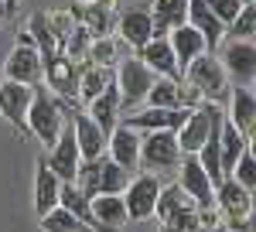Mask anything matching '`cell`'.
<instances>
[{
    "label": "cell",
    "mask_w": 256,
    "mask_h": 232,
    "mask_svg": "<svg viewBox=\"0 0 256 232\" xmlns=\"http://www.w3.org/2000/svg\"><path fill=\"white\" fill-rule=\"evenodd\" d=\"M65 106L55 92H48L44 86H34V96H31V106H28V116H24V130L34 134L41 140V147L48 150L55 140H58L62 126H65Z\"/></svg>",
    "instance_id": "6da1fadb"
},
{
    "label": "cell",
    "mask_w": 256,
    "mask_h": 232,
    "mask_svg": "<svg viewBox=\"0 0 256 232\" xmlns=\"http://www.w3.org/2000/svg\"><path fill=\"white\" fill-rule=\"evenodd\" d=\"M181 147L171 130H154L140 134V154H137V171L144 174H174L181 164Z\"/></svg>",
    "instance_id": "7a4b0ae2"
},
{
    "label": "cell",
    "mask_w": 256,
    "mask_h": 232,
    "mask_svg": "<svg viewBox=\"0 0 256 232\" xmlns=\"http://www.w3.org/2000/svg\"><path fill=\"white\" fill-rule=\"evenodd\" d=\"M154 78L158 76H154L137 55L120 58L116 65H113V86H116V92H120V110L130 113V110L144 106V96H147V89L154 86Z\"/></svg>",
    "instance_id": "3957f363"
},
{
    "label": "cell",
    "mask_w": 256,
    "mask_h": 232,
    "mask_svg": "<svg viewBox=\"0 0 256 232\" xmlns=\"http://www.w3.org/2000/svg\"><path fill=\"white\" fill-rule=\"evenodd\" d=\"M72 184H79L89 198H96V194H123V188L130 184V171H123L120 164H113L102 154L96 160H82Z\"/></svg>",
    "instance_id": "277c9868"
},
{
    "label": "cell",
    "mask_w": 256,
    "mask_h": 232,
    "mask_svg": "<svg viewBox=\"0 0 256 232\" xmlns=\"http://www.w3.org/2000/svg\"><path fill=\"white\" fill-rule=\"evenodd\" d=\"M181 78L192 82L198 92H202L205 102H218V106H222L226 96H229V78H226V72H222L216 52H205V55H198L192 65H184Z\"/></svg>",
    "instance_id": "5b68a950"
},
{
    "label": "cell",
    "mask_w": 256,
    "mask_h": 232,
    "mask_svg": "<svg viewBox=\"0 0 256 232\" xmlns=\"http://www.w3.org/2000/svg\"><path fill=\"white\" fill-rule=\"evenodd\" d=\"M41 72H44L41 52L34 48L31 34L20 28L18 44L10 48V55L4 62V78H7V82H20V86H41Z\"/></svg>",
    "instance_id": "8992f818"
},
{
    "label": "cell",
    "mask_w": 256,
    "mask_h": 232,
    "mask_svg": "<svg viewBox=\"0 0 256 232\" xmlns=\"http://www.w3.org/2000/svg\"><path fill=\"white\" fill-rule=\"evenodd\" d=\"M154 218H158L160 226L192 232V229H195V218H198V205L181 192L178 184H160L158 205H154Z\"/></svg>",
    "instance_id": "52a82bcc"
},
{
    "label": "cell",
    "mask_w": 256,
    "mask_h": 232,
    "mask_svg": "<svg viewBox=\"0 0 256 232\" xmlns=\"http://www.w3.org/2000/svg\"><path fill=\"white\" fill-rule=\"evenodd\" d=\"M160 178L158 174H130V184L123 188V205H126V218L130 222H147L154 218V205H158Z\"/></svg>",
    "instance_id": "ba28073f"
},
{
    "label": "cell",
    "mask_w": 256,
    "mask_h": 232,
    "mask_svg": "<svg viewBox=\"0 0 256 232\" xmlns=\"http://www.w3.org/2000/svg\"><path fill=\"white\" fill-rule=\"evenodd\" d=\"M218 110H222L218 102H202V106H195L192 113L184 116V123L174 130L181 154H198L202 150V144L208 140V130H212V120H216Z\"/></svg>",
    "instance_id": "9c48e42d"
},
{
    "label": "cell",
    "mask_w": 256,
    "mask_h": 232,
    "mask_svg": "<svg viewBox=\"0 0 256 232\" xmlns=\"http://www.w3.org/2000/svg\"><path fill=\"white\" fill-rule=\"evenodd\" d=\"M218 65H222L226 78H232L236 86H250V89H253V78H256V44H253V41L232 38L226 48H222Z\"/></svg>",
    "instance_id": "30bf717a"
},
{
    "label": "cell",
    "mask_w": 256,
    "mask_h": 232,
    "mask_svg": "<svg viewBox=\"0 0 256 232\" xmlns=\"http://www.w3.org/2000/svg\"><path fill=\"white\" fill-rule=\"evenodd\" d=\"M150 38H154V20H150V7H147V4H137V7H130V10L120 14L116 41L130 52V55L140 52Z\"/></svg>",
    "instance_id": "8fae6325"
},
{
    "label": "cell",
    "mask_w": 256,
    "mask_h": 232,
    "mask_svg": "<svg viewBox=\"0 0 256 232\" xmlns=\"http://www.w3.org/2000/svg\"><path fill=\"white\" fill-rule=\"evenodd\" d=\"M41 86H44L48 92H55L58 99L72 102V99H76V89H79V65H76L72 58H65L62 52L52 55V58H44Z\"/></svg>",
    "instance_id": "7c38bea8"
},
{
    "label": "cell",
    "mask_w": 256,
    "mask_h": 232,
    "mask_svg": "<svg viewBox=\"0 0 256 232\" xmlns=\"http://www.w3.org/2000/svg\"><path fill=\"white\" fill-rule=\"evenodd\" d=\"M178 188H181V192L188 194V198H192V202H195L198 208H202V205H212V202H216V184H212V181H208V174H205V168H202V164H198V157L195 154H184L181 157V164H178Z\"/></svg>",
    "instance_id": "4fadbf2b"
},
{
    "label": "cell",
    "mask_w": 256,
    "mask_h": 232,
    "mask_svg": "<svg viewBox=\"0 0 256 232\" xmlns=\"http://www.w3.org/2000/svg\"><path fill=\"white\" fill-rule=\"evenodd\" d=\"M44 164L52 168V171L58 174V181H76V174H79V147H76V136H72V126H68V120H65V126H62L58 140L48 147V157H44Z\"/></svg>",
    "instance_id": "5bb4252c"
},
{
    "label": "cell",
    "mask_w": 256,
    "mask_h": 232,
    "mask_svg": "<svg viewBox=\"0 0 256 232\" xmlns=\"http://www.w3.org/2000/svg\"><path fill=\"white\" fill-rule=\"evenodd\" d=\"M188 113H192V110H154V106H144V110L123 113L120 123H126V126L137 130V134H154V130H171V134H174L178 126L184 123Z\"/></svg>",
    "instance_id": "9a60e30c"
},
{
    "label": "cell",
    "mask_w": 256,
    "mask_h": 232,
    "mask_svg": "<svg viewBox=\"0 0 256 232\" xmlns=\"http://www.w3.org/2000/svg\"><path fill=\"white\" fill-rule=\"evenodd\" d=\"M68 126H72V136H76V147H79L82 160H96V157L106 154V134L89 120L86 110L76 106V110L68 113Z\"/></svg>",
    "instance_id": "2e32d148"
},
{
    "label": "cell",
    "mask_w": 256,
    "mask_h": 232,
    "mask_svg": "<svg viewBox=\"0 0 256 232\" xmlns=\"http://www.w3.org/2000/svg\"><path fill=\"white\" fill-rule=\"evenodd\" d=\"M222 113H226V120H229V123H232V126H236V130L246 136V140H253L256 99H253V89H250V86H236V89H229Z\"/></svg>",
    "instance_id": "e0dca14e"
},
{
    "label": "cell",
    "mask_w": 256,
    "mask_h": 232,
    "mask_svg": "<svg viewBox=\"0 0 256 232\" xmlns=\"http://www.w3.org/2000/svg\"><path fill=\"white\" fill-rule=\"evenodd\" d=\"M89 215H92V232H120L130 218H126V205L123 194H96L89 198Z\"/></svg>",
    "instance_id": "ac0fdd59"
},
{
    "label": "cell",
    "mask_w": 256,
    "mask_h": 232,
    "mask_svg": "<svg viewBox=\"0 0 256 232\" xmlns=\"http://www.w3.org/2000/svg\"><path fill=\"white\" fill-rule=\"evenodd\" d=\"M137 154H140V134L137 130H130L126 123H116L110 136H106V157L120 164L123 171H137Z\"/></svg>",
    "instance_id": "d6986e66"
},
{
    "label": "cell",
    "mask_w": 256,
    "mask_h": 232,
    "mask_svg": "<svg viewBox=\"0 0 256 232\" xmlns=\"http://www.w3.org/2000/svg\"><path fill=\"white\" fill-rule=\"evenodd\" d=\"M31 96H34V86H20V82H0V116L24 134V116H28V106H31Z\"/></svg>",
    "instance_id": "ffe728a7"
},
{
    "label": "cell",
    "mask_w": 256,
    "mask_h": 232,
    "mask_svg": "<svg viewBox=\"0 0 256 232\" xmlns=\"http://www.w3.org/2000/svg\"><path fill=\"white\" fill-rule=\"evenodd\" d=\"M134 55H137L158 78H181V68H178L174 52H171L168 38H150L140 52H134Z\"/></svg>",
    "instance_id": "44dd1931"
},
{
    "label": "cell",
    "mask_w": 256,
    "mask_h": 232,
    "mask_svg": "<svg viewBox=\"0 0 256 232\" xmlns=\"http://www.w3.org/2000/svg\"><path fill=\"white\" fill-rule=\"evenodd\" d=\"M86 113H89V120L96 123L102 134L110 136V130L120 123V116H123V110H120V92H116V86L110 82L102 92H99L96 99H89L86 102Z\"/></svg>",
    "instance_id": "7402d4cb"
},
{
    "label": "cell",
    "mask_w": 256,
    "mask_h": 232,
    "mask_svg": "<svg viewBox=\"0 0 256 232\" xmlns=\"http://www.w3.org/2000/svg\"><path fill=\"white\" fill-rule=\"evenodd\" d=\"M184 24H192L198 34L205 38L208 52H216L218 44L226 41V24L216 20V14L205 7V0H188V18H184Z\"/></svg>",
    "instance_id": "603a6c76"
},
{
    "label": "cell",
    "mask_w": 256,
    "mask_h": 232,
    "mask_svg": "<svg viewBox=\"0 0 256 232\" xmlns=\"http://www.w3.org/2000/svg\"><path fill=\"white\" fill-rule=\"evenodd\" d=\"M168 44H171V52H174V62H178V68H181V72H184V65H192L198 55H205V52H208L205 38L198 34L192 24L174 28V31L168 34Z\"/></svg>",
    "instance_id": "cb8c5ba5"
},
{
    "label": "cell",
    "mask_w": 256,
    "mask_h": 232,
    "mask_svg": "<svg viewBox=\"0 0 256 232\" xmlns=\"http://www.w3.org/2000/svg\"><path fill=\"white\" fill-rule=\"evenodd\" d=\"M147 7H150V20H154V38H168L188 18V0H150Z\"/></svg>",
    "instance_id": "d4e9b609"
},
{
    "label": "cell",
    "mask_w": 256,
    "mask_h": 232,
    "mask_svg": "<svg viewBox=\"0 0 256 232\" xmlns=\"http://www.w3.org/2000/svg\"><path fill=\"white\" fill-rule=\"evenodd\" d=\"M58 192H62V181H58V174L52 171L48 164H44V157L38 160V174H34V212L41 215H48L55 205H58Z\"/></svg>",
    "instance_id": "484cf974"
},
{
    "label": "cell",
    "mask_w": 256,
    "mask_h": 232,
    "mask_svg": "<svg viewBox=\"0 0 256 232\" xmlns=\"http://www.w3.org/2000/svg\"><path fill=\"white\" fill-rule=\"evenodd\" d=\"M250 144H253V140H246L229 120H222V134H218V164H222V178H229L232 164L239 160V154H242Z\"/></svg>",
    "instance_id": "4316f807"
},
{
    "label": "cell",
    "mask_w": 256,
    "mask_h": 232,
    "mask_svg": "<svg viewBox=\"0 0 256 232\" xmlns=\"http://www.w3.org/2000/svg\"><path fill=\"white\" fill-rule=\"evenodd\" d=\"M113 82V68H99V65H86L79 72V89H76V96L82 102H89V99H96L106 86Z\"/></svg>",
    "instance_id": "83f0119b"
},
{
    "label": "cell",
    "mask_w": 256,
    "mask_h": 232,
    "mask_svg": "<svg viewBox=\"0 0 256 232\" xmlns=\"http://www.w3.org/2000/svg\"><path fill=\"white\" fill-rule=\"evenodd\" d=\"M120 44L113 34H99V38L89 41V52H86V62L89 65H99V68H113L120 62Z\"/></svg>",
    "instance_id": "f1b7e54d"
},
{
    "label": "cell",
    "mask_w": 256,
    "mask_h": 232,
    "mask_svg": "<svg viewBox=\"0 0 256 232\" xmlns=\"http://www.w3.org/2000/svg\"><path fill=\"white\" fill-rule=\"evenodd\" d=\"M144 106H154V110H181V102H178V78H154V86L144 96Z\"/></svg>",
    "instance_id": "f546056e"
},
{
    "label": "cell",
    "mask_w": 256,
    "mask_h": 232,
    "mask_svg": "<svg viewBox=\"0 0 256 232\" xmlns=\"http://www.w3.org/2000/svg\"><path fill=\"white\" fill-rule=\"evenodd\" d=\"M58 205L65 208V212H72L76 218H82L86 226L92 222V215H89V194L82 192L79 184L65 181V184H62V192H58ZM89 229H92V226H89Z\"/></svg>",
    "instance_id": "4dcf8cb0"
},
{
    "label": "cell",
    "mask_w": 256,
    "mask_h": 232,
    "mask_svg": "<svg viewBox=\"0 0 256 232\" xmlns=\"http://www.w3.org/2000/svg\"><path fill=\"white\" fill-rule=\"evenodd\" d=\"M41 232H92L82 218H76L72 212H65L62 205H55L48 215H41Z\"/></svg>",
    "instance_id": "1f68e13d"
},
{
    "label": "cell",
    "mask_w": 256,
    "mask_h": 232,
    "mask_svg": "<svg viewBox=\"0 0 256 232\" xmlns=\"http://www.w3.org/2000/svg\"><path fill=\"white\" fill-rule=\"evenodd\" d=\"M229 178H232L236 184H242L246 192H253V188H256V154H253V147H246V150L239 154V160L232 164Z\"/></svg>",
    "instance_id": "d6a6232c"
},
{
    "label": "cell",
    "mask_w": 256,
    "mask_h": 232,
    "mask_svg": "<svg viewBox=\"0 0 256 232\" xmlns=\"http://www.w3.org/2000/svg\"><path fill=\"white\" fill-rule=\"evenodd\" d=\"M239 38V41H253V34H256V7H242L236 14V20L226 28V38Z\"/></svg>",
    "instance_id": "836d02e7"
},
{
    "label": "cell",
    "mask_w": 256,
    "mask_h": 232,
    "mask_svg": "<svg viewBox=\"0 0 256 232\" xmlns=\"http://www.w3.org/2000/svg\"><path fill=\"white\" fill-rule=\"evenodd\" d=\"M226 229H229V226H226V215L218 212L216 202L198 208V218H195V229L192 232H226Z\"/></svg>",
    "instance_id": "e575fe53"
},
{
    "label": "cell",
    "mask_w": 256,
    "mask_h": 232,
    "mask_svg": "<svg viewBox=\"0 0 256 232\" xmlns=\"http://www.w3.org/2000/svg\"><path fill=\"white\" fill-rule=\"evenodd\" d=\"M205 7L216 14L218 24H226V28H229V24L236 20V14L242 10V0H205Z\"/></svg>",
    "instance_id": "d590c367"
},
{
    "label": "cell",
    "mask_w": 256,
    "mask_h": 232,
    "mask_svg": "<svg viewBox=\"0 0 256 232\" xmlns=\"http://www.w3.org/2000/svg\"><path fill=\"white\" fill-rule=\"evenodd\" d=\"M89 4H96L102 10H113V7H116V0H89Z\"/></svg>",
    "instance_id": "8d00e7d4"
},
{
    "label": "cell",
    "mask_w": 256,
    "mask_h": 232,
    "mask_svg": "<svg viewBox=\"0 0 256 232\" xmlns=\"http://www.w3.org/2000/svg\"><path fill=\"white\" fill-rule=\"evenodd\" d=\"M10 18V10H7V4H4V0H0V24H4V20Z\"/></svg>",
    "instance_id": "74e56055"
},
{
    "label": "cell",
    "mask_w": 256,
    "mask_h": 232,
    "mask_svg": "<svg viewBox=\"0 0 256 232\" xmlns=\"http://www.w3.org/2000/svg\"><path fill=\"white\" fill-rule=\"evenodd\" d=\"M4 4H7V10L14 14V10H18V4H20V0H4Z\"/></svg>",
    "instance_id": "f35d334b"
},
{
    "label": "cell",
    "mask_w": 256,
    "mask_h": 232,
    "mask_svg": "<svg viewBox=\"0 0 256 232\" xmlns=\"http://www.w3.org/2000/svg\"><path fill=\"white\" fill-rule=\"evenodd\" d=\"M158 232H181V229H171V226H160Z\"/></svg>",
    "instance_id": "ab89813d"
},
{
    "label": "cell",
    "mask_w": 256,
    "mask_h": 232,
    "mask_svg": "<svg viewBox=\"0 0 256 232\" xmlns=\"http://www.w3.org/2000/svg\"><path fill=\"white\" fill-rule=\"evenodd\" d=\"M226 232H232V229H226Z\"/></svg>",
    "instance_id": "60d3db41"
}]
</instances>
